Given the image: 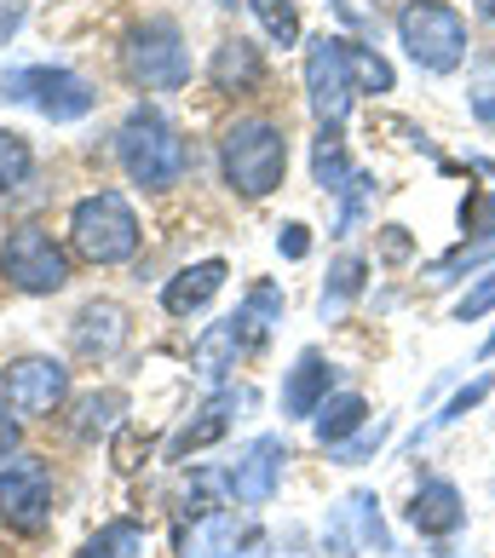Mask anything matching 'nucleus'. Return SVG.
I'll list each match as a JSON object with an SVG mask.
<instances>
[{"instance_id": "11", "label": "nucleus", "mask_w": 495, "mask_h": 558, "mask_svg": "<svg viewBox=\"0 0 495 558\" xmlns=\"http://www.w3.org/2000/svg\"><path fill=\"white\" fill-rule=\"evenodd\" d=\"M282 461H288V444L265 432V438L237 449L231 472H225V489H231L242 507H265L277 495V484H282Z\"/></svg>"}, {"instance_id": "3", "label": "nucleus", "mask_w": 495, "mask_h": 558, "mask_svg": "<svg viewBox=\"0 0 495 558\" xmlns=\"http://www.w3.org/2000/svg\"><path fill=\"white\" fill-rule=\"evenodd\" d=\"M70 236H75V254L93 259V265H121L138 254V219H133V202L121 191H98V196H81L75 214H70Z\"/></svg>"}, {"instance_id": "33", "label": "nucleus", "mask_w": 495, "mask_h": 558, "mask_svg": "<svg viewBox=\"0 0 495 558\" xmlns=\"http://www.w3.org/2000/svg\"><path fill=\"white\" fill-rule=\"evenodd\" d=\"M277 247H282L288 259H305V254H312V236H305V225H282V231H277Z\"/></svg>"}, {"instance_id": "7", "label": "nucleus", "mask_w": 495, "mask_h": 558, "mask_svg": "<svg viewBox=\"0 0 495 558\" xmlns=\"http://www.w3.org/2000/svg\"><path fill=\"white\" fill-rule=\"evenodd\" d=\"M305 93H312V110L323 128H340L352 116V98L363 93L358 70H352V40H340V35L312 40V52H305Z\"/></svg>"}, {"instance_id": "28", "label": "nucleus", "mask_w": 495, "mask_h": 558, "mask_svg": "<svg viewBox=\"0 0 495 558\" xmlns=\"http://www.w3.org/2000/svg\"><path fill=\"white\" fill-rule=\"evenodd\" d=\"M490 386H495L490 375H484V380H472V386L461 391V398H449V403H444V415H432V421H426V426H421V432H415V438H409V444H421V438H432V432H444V426H456V421L467 415V409H479V403L490 398Z\"/></svg>"}, {"instance_id": "16", "label": "nucleus", "mask_w": 495, "mask_h": 558, "mask_svg": "<svg viewBox=\"0 0 495 558\" xmlns=\"http://www.w3.org/2000/svg\"><path fill=\"white\" fill-rule=\"evenodd\" d=\"M328 375H335V368H328L323 351H300V363L288 368V386H282V409H288V415L312 421L323 409V398H328Z\"/></svg>"}, {"instance_id": "19", "label": "nucleus", "mask_w": 495, "mask_h": 558, "mask_svg": "<svg viewBox=\"0 0 495 558\" xmlns=\"http://www.w3.org/2000/svg\"><path fill=\"white\" fill-rule=\"evenodd\" d=\"M247 351H254V340L242 335V323H237V317H225V323H214L208 335L191 345V363H196V375L219 380L225 368H237V357H247Z\"/></svg>"}, {"instance_id": "23", "label": "nucleus", "mask_w": 495, "mask_h": 558, "mask_svg": "<svg viewBox=\"0 0 495 558\" xmlns=\"http://www.w3.org/2000/svg\"><path fill=\"white\" fill-rule=\"evenodd\" d=\"M144 553H150V535H144V524H133V519L105 524L87 547H81V558H144Z\"/></svg>"}, {"instance_id": "9", "label": "nucleus", "mask_w": 495, "mask_h": 558, "mask_svg": "<svg viewBox=\"0 0 495 558\" xmlns=\"http://www.w3.org/2000/svg\"><path fill=\"white\" fill-rule=\"evenodd\" d=\"M0 519L12 530H40L52 519V472L35 454H17V461L0 466Z\"/></svg>"}, {"instance_id": "12", "label": "nucleus", "mask_w": 495, "mask_h": 558, "mask_svg": "<svg viewBox=\"0 0 495 558\" xmlns=\"http://www.w3.org/2000/svg\"><path fill=\"white\" fill-rule=\"evenodd\" d=\"M179 547H184V558H259L265 535L247 530L237 512L214 507V512H202V519H196L191 535H179Z\"/></svg>"}, {"instance_id": "36", "label": "nucleus", "mask_w": 495, "mask_h": 558, "mask_svg": "<svg viewBox=\"0 0 495 558\" xmlns=\"http://www.w3.org/2000/svg\"><path fill=\"white\" fill-rule=\"evenodd\" d=\"M472 7H479V17H495V0H472Z\"/></svg>"}, {"instance_id": "30", "label": "nucleus", "mask_w": 495, "mask_h": 558, "mask_svg": "<svg viewBox=\"0 0 495 558\" xmlns=\"http://www.w3.org/2000/svg\"><path fill=\"white\" fill-rule=\"evenodd\" d=\"M484 312H495V271L479 277V282H472L467 294L456 300V323H479Z\"/></svg>"}, {"instance_id": "22", "label": "nucleus", "mask_w": 495, "mask_h": 558, "mask_svg": "<svg viewBox=\"0 0 495 558\" xmlns=\"http://www.w3.org/2000/svg\"><path fill=\"white\" fill-rule=\"evenodd\" d=\"M277 317H282V288L277 282H254L247 300H242V312H237V323H242V335L254 340V351L265 345V335H271Z\"/></svg>"}, {"instance_id": "21", "label": "nucleus", "mask_w": 495, "mask_h": 558, "mask_svg": "<svg viewBox=\"0 0 495 558\" xmlns=\"http://www.w3.org/2000/svg\"><path fill=\"white\" fill-rule=\"evenodd\" d=\"M312 173H317V184L323 191H346V184H352V161H346V138H340V128H323L317 133V144H312Z\"/></svg>"}, {"instance_id": "13", "label": "nucleus", "mask_w": 495, "mask_h": 558, "mask_svg": "<svg viewBox=\"0 0 495 558\" xmlns=\"http://www.w3.org/2000/svg\"><path fill=\"white\" fill-rule=\"evenodd\" d=\"M409 524L421 535H456L467 524V507H461V489L449 478H426L415 489V501H409Z\"/></svg>"}, {"instance_id": "17", "label": "nucleus", "mask_w": 495, "mask_h": 558, "mask_svg": "<svg viewBox=\"0 0 495 558\" xmlns=\"http://www.w3.org/2000/svg\"><path fill=\"white\" fill-rule=\"evenodd\" d=\"M237 409H247V391H225V398H214L196 421H184V426L173 432L168 454H173V461H184V454L208 449L214 438H225V432H231V415H237Z\"/></svg>"}, {"instance_id": "4", "label": "nucleus", "mask_w": 495, "mask_h": 558, "mask_svg": "<svg viewBox=\"0 0 495 558\" xmlns=\"http://www.w3.org/2000/svg\"><path fill=\"white\" fill-rule=\"evenodd\" d=\"M398 40L421 70L449 75L467 58V17L449 0H409L398 12Z\"/></svg>"}, {"instance_id": "34", "label": "nucleus", "mask_w": 495, "mask_h": 558, "mask_svg": "<svg viewBox=\"0 0 495 558\" xmlns=\"http://www.w3.org/2000/svg\"><path fill=\"white\" fill-rule=\"evenodd\" d=\"M12 449H17V421L7 415V398H0V461H7Z\"/></svg>"}, {"instance_id": "8", "label": "nucleus", "mask_w": 495, "mask_h": 558, "mask_svg": "<svg viewBox=\"0 0 495 558\" xmlns=\"http://www.w3.org/2000/svg\"><path fill=\"white\" fill-rule=\"evenodd\" d=\"M0 271H7L12 288H24V294H58V288L70 282V259L47 231L17 225L7 236V247H0Z\"/></svg>"}, {"instance_id": "10", "label": "nucleus", "mask_w": 495, "mask_h": 558, "mask_svg": "<svg viewBox=\"0 0 495 558\" xmlns=\"http://www.w3.org/2000/svg\"><path fill=\"white\" fill-rule=\"evenodd\" d=\"M0 398H7L12 415H52L70 398V368L52 357H17L0 375Z\"/></svg>"}, {"instance_id": "37", "label": "nucleus", "mask_w": 495, "mask_h": 558, "mask_svg": "<svg viewBox=\"0 0 495 558\" xmlns=\"http://www.w3.org/2000/svg\"><path fill=\"white\" fill-rule=\"evenodd\" d=\"M484 357H495V335H490V340H484Z\"/></svg>"}, {"instance_id": "2", "label": "nucleus", "mask_w": 495, "mask_h": 558, "mask_svg": "<svg viewBox=\"0 0 495 558\" xmlns=\"http://www.w3.org/2000/svg\"><path fill=\"white\" fill-rule=\"evenodd\" d=\"M219 168H225V184L242 196H271L282 173H288V138L277 121H259V116H247L237 121V128H225L219 138Z\"/></svg>"}, {"instance_id": "15", "label": "nucleus", "mask_w": 495, "mask_h": 558, "mask_svg": "<svg viewBox=\"0 0 495 558\" xmlns=\"http://www.w3.org/2000/svg\"><path fill=\"white\" fill-rule=\"evenodd\" d=\"M208 81H214V93H254L259 81H265L259 47H254V40H242V35L219 40V47H214V64H208Z\"/></svg>"}, {"instance_id": "39", "label": "nucleus", "mask_w": 495, "mask_h": 558, "mask_svg": "<svg viewBox=\"0 0 495 558\" xmlns=\"http://www.w3.org/2000/svg\"><path fill=\"white\" fill-rule=\"evenodd\" d=\"M444 558H449V553H444Z\"/></svg>"}, {"instance_id": "25", "label": "nucleus", "mask_w": 495, "mask_h": 558, "mask_svg": "<svg viewBox=\"0 0 495 558\" xmlns=\"http://www.w3.org/2000/svg\"><path fill=\"white\" fill-rule=\"evenodd\" d=\"M247 12L259 17V29L277 40V47H294L300 40V12H294V0H247Z\"/></svg>"}, {"instance_id": "18", "label": "nucleus", "mask_w": 495, "mask_h": 558, "mask_svg": "<svg viewBox=\"0 0 495 558\" xmlns=\"http://www.w3.org/2000/svg\"><path fill=\"white\" fill-rule=\"evenodd\" d=\"M219 288H225V259H202V265H184V271L161 288V305H168L173 317H191L219 294Z\"/></svg>"}, {"instance_id": "29", "label": "nucleus", "mask_w": 495, "mask_h": 558, "mask_svg": "<svg viewBox=\"0 0 495 558\" xmlns=\"http://www.w3.org/2000/svg\"><path fill=\"white\" fill-rule=\"evenodd\" d=\"M352 70H358V87H363V93H391V64H386L381 52L352 47Z\"/></svg>"}, {"instance_id": "35", "label": "nucleus", "mask_w": 495, "mask_h": 558, "mask_svg": "<svg viewBox=\"0 0 495 558\" xmlns=\"http://www.w3.org/2000/svg\"><path fill=\"white\" fill-rule=\"evenodd\" d=\"M472 116H479V121H490V128H495V98H479V105H472Z\"/></svg>"}, {"instance_id": "6", "label": "nucleus", "mask_w": 495, "mask_h": 558, "mask_svg": "<svg viewBox=\"0 0 495 558\" xmlns=\"http://www.w3.org/2000/svg\"><path fill=\"white\" fill-rule=\"evenodd\" d=\"M0 98L29 105V110H40L47 121H81V116L93 110V87L75 70H58V64L7 70V75H0Z\"/></svg>"}, {"instance_id": "5", "label": "nucleus", "mask_w": 495, "mask_h": 558, "mask_svg": "<svg viewBox=\"0 0 495 558\" xmlns=\"http://www.w3.org/2000/svg\"><path fill=\"white\" fill-rule=\"evenodd\" d=\"M121 70H128L138 87H150V93L184 87V81H191V52H184L179 24H168V17L138 24V29L128 35V47H121Z\"/></svg>"}, {"instance_id": "26", "label": "nucleus", "mask_w": 495, "mask_h": 558, "mask_svg": "<svg viewBox=\"0 0 495 558\" xmlns=\"http://www.w3.org/2000/svg\"><path fill=\"white\" fill-rule=\"evenodd\" d=\"M121 409H128V398H121V391H93V398H81L75 438H98V432H110Z\"/></svg>"}, {"instance_id": "14", "label": "nucleus", "mask_w": 495, "mask_h": 558, "mask_svg": "<svg viewBox=\"0 0 495 558\" xmlns=\"http://www.w3.org/2000/svg\"><path fill=\"white\" fill-rule=\"evenodd\" d=\"M121 345H128V312L110 300L81 305V317H75V351L81 357H116Z\"/></svg>"}, {"instance_id": "24", "label": "nucleus", "mask_w": 495, "mask_h": 558, "mask_svg": "<svg viewBox=\"0 0 495 558\" xmlns=\"http://www.w3.org/2000/svg\"><path fill=\"white\" fill-rule=\"evenodd\" d=\"M363 271L369 265L358 259V254H346L335 271H328V288H323V317H340L346 305H352L358 294H363Z\"/></svg>"}, {"instance_id": "31", "label": "nucleus", "mask_w": 495, "mask_h": 558, "mask_svg": "<svg viewBox=\"0 0 495 558\" xmlns=\"http://www.w3.org/2000/svg\"><path fill=\"white\" fill-rule=\"evenodd\" d=\"M461 231H467V236H495V191L467 196V208H461Z\"/></svg>"}, {"instance_id": "1", "label": "nucleus", "mask_w": 495, "mask_h": 558, "mask_svg": "<svg viewBox=\"0 0 495 558\" xmlns=\"http://www.w3.org/2000/svg\"><path fill=\"white\" fill-rule=\"evenodd\" d=\"M116 156H121V168H128V179L144 184V191H168V184H179L184 168H191V150H184L179 128L150 105H138L128 121H121Z\"/></svg>"}, {"instance_id": "20", "label": "nucleus", "mask_w": 495, "mask_h": 558, "mask_svg": "<svg viewBox=\"0 0 495 558\" xmlns=\"http://www.w3.org/2000/svg\"><path fill=\"white\" fill-rule=\"evenodd\" d=\"M363 421H369V403L358 398V391H340V398H323V409L312 415V426H317V444L323 449H335V444H346L352 432H363Z\"/></svg>"}, {"instance_id": "38", "label": "nucleus", "mask_w": 495, "mask_h": 558, "mask_svg": "<svg viewBox=\"0 0 495 558\" xmlns=\"http://www.w3.org/2000/svg\"><path fill=\"white\" fill-rule=\"evenodd\" d=\"M219 7H237V0H219Z\"/></svg>"}, {"instance_id": "32", "label": "nucleus", "mask_w": 495, "mask_h": 558, "mask_svg": "<svg viewBox=\"0 0 495 558\" xmlns=\"http://www.w3.org/2000/svg\"><path fill=\"white\" fill-rule=\"evenodd\" d=\"M381 438H386V426H375V432H358V438L335 444V461H340V466H358L363 454H375V449H381Z\"/></svg>"}, {"instance_id": "27", "label": "nucleus", "mask_w": 495, "mask_h": 558, "mask_svg": "<svg viewBox=\"0 0 495 558\" xmlns=\"http://www.w3.org/2000/svg\"><path fill=\"white\" fill-rule=\"evenodd\" d=\"M35 156H29V138L24 133H0V191H17L29 179Z\"/></svg>"}]
</instances>
